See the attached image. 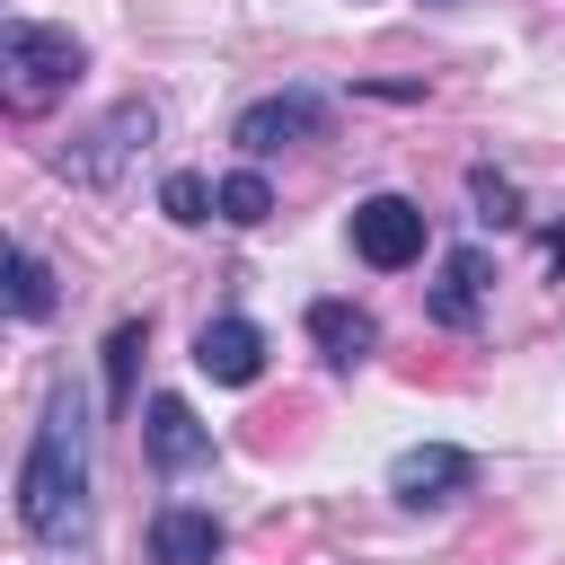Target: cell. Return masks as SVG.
Listing matches in <instances>:
<instances>
[{"instance_id":"1","label":"cell","mask_w":565,"mask_h":565,"mask_svg":"<svg viewBox=\"0 0 565 565\" xmlns=\"http://www.w3.org/2000/svg\"><path fill=\"white\" fill-rule=\"evenodd\" d=\"M18 530L35 547L88 539V406H79V388H53L35 415V441L18 459Z\"/></svg>"},{"instance_id":"2","label":"cell","mask_w":565,"mask_h":565,"mask_svg":"<svg viewBox=\"0 0 565 565\" xmlns=\"http://www.w3.org/2000/svg\"><path fill=\"white\" fill-rule=\"evenodd\" d=\"M79 71H88V53L71 26H35V18L0 26V106L9 115H44L53 97H71Z\"/></svg>"},{"instance_id":"3","label":"cell","mask_w":565,"mask_h":565,"mask_svg":"<svg viewBox=\"0 0 565 565\" xmlns=\"http://www.w3.org/2000/svg\"><path fill=\"white\" fill-rule=\"evenodd\" d=\"M424 238H433L424 203H406V194H362V203H353V256H362L371 274H406V265L424 256Z\"/></svg>"},{"instance_id":"4","label":"cell","mask_w":565,"mask_h":565,"mask_svg":"<svg viewBox=\"0 0 565 565\" xmlns=\"http://www.w3.org/2000/svg\"><path fill=\"white\" fill-rule=\"evenodd\" d=\"M230 141H238L247 159H265V150H291V141H327V97H318V88H274V97L238 106Z\"/></svg>"},{"instance_id":"5","label":"cell","mask_w":565,"mask_h":565,"mask_svg":"<svg viewBox=\"0 0 565 565\" xmlns=\"http://www.w3.org/2000/svg\"><path fill=\"white\" fill-rule=\"evenodd\" d=\"M468 486H477V459H468L459 441H415V450H397V459H388V494H397L406 512L459 503Z\"/></svg>"},{"instance_id":"6","label":"cell","mask_w":565,"mask_h":565,"mask_svg":"<svg viewBox=\"0 0 565 565\" xmlns=\"http://www.w3.org/2000/svg\"><path fill=\"white\" fill-rule=\"evenodd\" d=\"M141 450H150V468L159 477H185V468H212V424L185 406V397H150V424H141Z\"/></svg>"},{"instance_id":"7","label":"cell","mask_w":565,"mask_h":565,"mask_svg":"<svg viewBox=\"0 0 565 565\" xmlns=\"http://www.w3.org/2000/svg\"><path fill=\"white\" fill-rule=\"evenodd\" d=\"M194 371L221 380V388H247V380L265 371V327H256V318H212V327L194 335Z\"/></svg>"},{"instance_id":"8","label":"cell","mask_w":565,"mask_h":565,"mask_svg":"<svg viewBox=\"0 0 565 565\" xmlns=\"http://www.w3.org/2000/svg\"><path fill=\"white\" fill-rule=\"evenodd\" d=\"M221 539H230V530H221L203 503H159V512H150V565H212Z\"/></svg>"},{"instance_id":"9","label":"cell","mask_w":565,"mask_h":565,"mask_svg":"<svg viewBox=\"0 0 565 565\" xmlns=\"http://www.w3.org/2000/svg\"><path fill=\"white\" fill-rule=\"evenodd\" d=\"M141 141H150V106L132 97V106H115V115H106V124L88 132V150H71L62 168H71V177H88V185H106V177H115V168H124V159H132Z\"/></svg>"},{"instance_id":"10","label":"cell","mask_w":565,"mask_h":565,"mask_svg":"<svg viewBox=\"0 0 565 565\" xmlns=\"http://www.w3.org/2000/svg\"><path fill=\"white\" fill-rule=\"evenodd\" d=\"M309 344H318L335 371H353V362L380 353V318L353 309V300H309Z\"/></svg>"},{"instance_id":"11","label":"cell","mask_w":565,"mask_h":565,"mask_svg":"<svg viewBox=\"0 0 565 565\" xmlns=\"http://www.w3.org/2000/svg\"><path fill=\"white\" fill-rule=\"evenodd\" d=\"M486 274H494L486 247H450L441 256V282H433V318L441 327H477L486 318Z\"/></svg>"},{"instance_id":"12","label":"cell","mask_w":565,"mask_h":565,"mask_svg":"<svg viewBox=\"0 0 565 565\" xmlns=\"http://www.w3.org/2000/svg\"><path fill=\"white\" fill-rule=\"evenodd\" d=\"M9 309L18 318H53V265L35 247H9Z\"/></svg>"},{"instance_id":"13","label":"cell","mask_w":565,"mask_h":565,"mask_svg":"<svg viewBox=\"0 0 565 565\" xmlns=\"http://www.w3.org/2000/svg\"><path fill=\"white\" fill-rule=\"evenodd\" d=\"M159 212H168V221H185V230H194V221H221V185H203L194 168H177V177L159 185Z\"/></svg>"},{"instance_id":"14","label":"cell","mask_w":565,"mask_h":565,"mask_svg":"<svg viewBox=\"0 0 565 565\" xmlns=\"http://www.w3.org/2000/svg\"><path fill=\"white\" fill-rule=\"evenodd\" d=\"M265 212H274V185H265L256 168H238V177H221V221H230V230H256Z\"/></svg>"},{"instance_id":"15","label":"cell","mask_w":565,"mask_h":565,"mask_svg":"<svg viewBox=\"0 0 565 565\" xmlns=\"http://www.w3.org/2000/svg\"><path fill=\"white\" fill-rule=\"evenodd\" d=\"M132 353H141V318H124V327L106 335V397H115V406H132Z\"/></svg>"},{"instance_id":"16","label":"cell","mask_w":565,"mask_h":565,"mask_svg":"<svg viewBox=\"0 0 565 565\" xmlns=\"http://www.w3.org/2000/svg\"><path fill=\"white\" fill-rule=\"evenodd\" d=\"M468 185H477V203H486L477 221H521V212H512V185H503V177H486V168H477Z\"/></svg>"}]
</instances>
